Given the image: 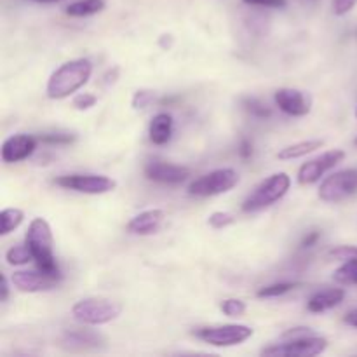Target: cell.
Wrapping results in <instances>:
<instances>
[{
	"label": "cell",
	"instance_id": "836d02e7",
	"mask_svg": "<svg viewBox=\"0 0 357 357\" xmlns=\"http://www.w3.org/2000/svg\"><path fill=\"white\" fill-rule=\"evenodd\" d=\"M239 155L243 157V159H250V157L253 155V146H251V143L248 142V139H243V142H241Z\"/></svg>",
	"mask_w": 357,
	"mask_h": 357
},
{
	"label": "cell",
	"instance_id": "d6a6232c",
	"mask_svg": "<svg viewBox=\"0 0 357 357\" xmlns=\"http://www.w3.org/2000/svg\"><path fill=\"white\" fill-rule=\"evenodd\" d=\"M248 6H258V7H271V9H282L288 6V0H243Z\"/></svg>",
	"mask_w": 357,
	"mask_h": 357
},
{
	"label": "cell",
	"instance_id": "f546056e",
	"mask_svg": "<svg viewBox=\"0 0 357 357\" xmlns=\"http://www.w3.org/2000/svg\"><path fill=\"white\" fill-rule=\"evenodd\" d=\"M328 257L333 258V260L347 261L352 260V258H357V246H338L333 248V250L328 253Z\"/></svg>",
	"mask_w": 357,
	"mask_h": 357
},
{
	"label": "cell",
	"instance_id": "ac0fdd59",
	"mask_svg": "<svg viewBox=\"0 0 357 357\" xmlns=\"http://www.w3.org/2000/svg\"><path fill=\"white\" fill-rule=\"evenodd\" d=\"M149 136L153 145H166L173 136V117L169 114H157L150 122Z\"/></svg>",
	"mask_w": 357,
	"mask_h": 357
},
{
	"label": "cell",
	"instance_id": "277c9868",
	"mask_svg": "<svg viewBox=\"0 0 357 357\" xmlns=\"http://www.w3.org/2000/svg\"><path fill=\"white\" fill-rule=\"evenodd\" d=\"M289 187H291V178L286 173H275L268 176L267 180L261 181L253 192L246 197L243 202L241 209L244 213H258L264 209L271 208L278 201H281L286 194H288Z\"/></svg>",
	"mask_w": 357,
	"mask_h": 357
},
{
	"label": "cell",
	"instance_id": "8d00e7d4",
	"mask_svg": "<svg viewBox=\"0 0 357 357\" xmlns=\"http://www.w3.org/2000/svg\"><path fill=\"white\" fill-rule=\"evenodd\" d=\"M344 321H345V324H349V326L357 328V309L351 310V312L344 317Z\"/></svg>",
	"mask_w": 357,
	"mask_h": 357
},
{
	"label": "cell",
	"instance_id": "7c38bea8",
	"mask_svg": "<svg viewBox=\"0 0 357 357\" xmlns=\"http://www.w3.org/2000/svg\"><path fill=\"white\" fill-rule=\"evenodd\" d=\"M61 279L54 278V275H49L42 271H20L13 274V284L14 288H17L23 293H40V291H49V289H54L58 286V282Z\"/></svg>",
	"mask_w": 357,
	"mask_h": 357
},
{
	"label": "cell",
	"instance_id": "484cf974",
	"mask_svg": "<svg viewBox=\"0 0 357 357\" xmlns=\"http://www.w3.org/2000/svg\"><path fill=\"white\" fill-rule=\"evenodd\" d=\"M220 309H222V312L225 314L227 317H241L246 312V303L239 298H229L223 300Z\"/></svg>",
	"mask_w": 357,
	"mask_h": 357
},
{
	"label": "cell",
	"instance_id": "603a6c76",
	"mask_svg": "<svg viewBox=\"0 0 357 357\" xmlns=\"http://www.w3.org/2000/svg\"><path fill=\"white\" fill-rule=\"evenodd\" d=\"M6 260L9 265H26L28 261L33 260V255H31L28 244H20V246L10 248L6 253Z\"/></svg>",
	"mask_w": 357,
	"mask_h": 357
},
{
	"label": "cell",
	"instance_id": "9a60e30c",
	"mask_svg": "<svg viewBox=\"0 0 357 357\" xmlns=\"http://www.w3.org/2000/svg\"><path fill=\"white\" fill-rule=\"evenodd\" d=\"M164 220H166V213L162 209H149L129 220L128 232L135 236H153L160 230Z\"/></svg>",
	"mask_w": 357,
	"mask_h": 357
},
{
	"label": "cell",
	"instance_id": "d590c367",
	"mask_svg": "<svg viewBox=\"0 0 357 357\" xmlns=\"http://www.w3.org/2000/svg\"><path fill=\"white\" fill-rule=\"evenodd\" d=\"M2 296H0V302H7L9 298V282H7V278L2 274Z\"/></svg>",
	"mask_w": 357,
	"mask_h": 357
},
{
	"label": "cell",
	"instance_id": "2e32d148",
	"mask_svg": "<svg viewBox=\"0 0 357 357\" xmlns=\"http://www.w3.org/2000/svg\"><path fill=\"white\" fill-rule=\"evenodd\" d=\"M105 338L100 333L91 330H70L65 331L61 338V344L72 351H87V349H96L103 344Z\"/></svg>",
	"mask_w": 357,
	"mask_h": 357
},
{
	"label": "cell",
	"instance_id": "ffe728a7",
	"mask_svg": "<svg viewBox=\"0 0 357 357\" xmlns=\"http://www.w3.org/2000/svg\"><path fill=\"white\" fill-rule=\"evenodd\" d=\"M105 9V0H77L66 7V14L72 17H86L101 13Z\"/></svg>",
	"mask_w": 357,
	"mask_h": 357
},
{
	"label": "cell",
	"instance_id": "7a4b0ae2",
	"mask_svg": "<svg viewBox=\"0 0 357 357\" xmlns=\"http://www.w3.org/2000/svg\"><path fill=\"white\" fill-rule=\"evenodd\" d=\"M282 344L264 349L261 356L271 357H314L328 349V340L312 333L310 328H293L282 335Z\"/></svg>",
	"mask_w": 357,
	"mask_h": 357
},
{
	"label": "cell",
	"instance_id": "f1b7e54d",
	"mask_svg": "<svg viewBox=\"0 0 357 357\" xmlns=\"http://www.w3.org/2000/svg\"><path fill=\"white\" fill-rule=\"evenodd\" d=\"M153 100H155V93H153V91L139 89V91H136L135 96H132L131 105L135 110H143V108L149 107Z\"/></svg>",
	"mask_w": 357,
	"mask_h": 357
},
{
	"label": "cell",
	"instance_id": "60d3db41",
	"mask_svg": "<svg viewBox=\"0 0 357 357\" xmlns=\"http://www.w3.org/2000/svg\"><path fill=\"white\" fill-rule=\"evenodd\" d=\"M356 117H357V110H356Z\"/></svg>",
	"mask_w": 357,
	"mask_h": 357
},
{
	"label": "cell",
	"instance_id": "cb8c5ba5",
	"mask_svg": "<svg viewBox=\"0 0 357 357\" xmlns=\"http://www.w3.org/2000/svg\"><path fill=\"white\" fill-rule=\"evenodd\" d=\"M295 282H275V284L258 289L257 296L258 298H278V296H282L291 291V289H295Z\"/></svg>",
	"mask_w": 357,
	"mask_h": 357
},
{
	"label": "cell",
	"instance_id": "3957f363",
	"mask_svg": "<svg viewBox=\"0 0 357 357\" xmlns=\"http://www.w3.org/2000/svg\"><path fill=\"white\" fill-rule=\"evenodd\" d=\"M26 244L33 255V261L38 271L61 279L58 261L54 257V239H52L51 225L44 218H33L26 232Z\"/></svg>",
	"mask_w": 357,
	"mask_h": 357
},
{
	"label": "cell",
	"instance_id": "6da1fadb",
	"mask_svg": "<svg viewBox=\"0 0 357 357\" xmlns=\"http://www.w3.org/2000/svg\"><path fill=\"white\" fill-rule=\"evenodd\" d=\"M91 73H93V63L86 58L63 63L49 77L45 94L51 100H65L89 82Z\"/></svg>",
	"mask_w": 357,
	"mask_h": 357
},
{
	"label": "cell",
	"instance_id": "5b68a950",
	"mask_svg": "<svg viewBox=\"0 0 357 357\" xmlns=\"http://www.w3.org/2000/svg\"><path fill=\"white\" fill-rule=\"evenodd\" d=\"M122 312V305L110 298L101 296H89L82 298L72 307V316L79 323L89 324V326H101L117 319Z\"/></svg>",
	"mask_w": 357,
	"mask_h": 357
},
{
	"label": "cell",
	"instance_id": "8fae6325",
	"mask_svg": "<svg viewBox=\"0 0 357 357\" xmlns=\"http://www.w3.org/2000/svg\"><path fill=\"white\" fill-rule=\"evenodd\" d=\"M274 100L279 110L291 117H303L310 114V108H312V98L303 91L291 89V87H282L275 91Z\"/></svg>",
	"mask_w": 357,
	"mask_h": 357
},
{
	"label": "cell",
	"instance_id": "e0dca14e",
	"mask_svg": "<svg viewBox=\"0 0 357 357\" xmlns=\"http://www.w3.org/2000/svg\"><path fill=\"white\" fill-rule=\"evenodd\" d=\"M345 298V289L342 288H330L323 289V291H317L316 295H312L307 302V309L312 314H321L326 312V310L335 309V307L340 305Z\"/></svg>",
	"mask_w": 357,
	"mask_h": 357
},
{
	"label": "cell",
	"instance_id": "52a82bcc",
	"mask_svg": "<svg viewBox=\"0 0 357 357\" xmlns=\"http://www.w3.org/2000/svg\"><path fill=\"white\" fill-rule=\"evenodd\" d=\"M195 337L213 347H234L253 337V330L244 324H220V326L201 328L195 331Z\"/></svg>",
	"mask_w": 357,
	"mask_h": 357
},
{
	"label": "cell",
	"instance_id": "9c48e42d",
	"mask_svg": "<svg viewBox=\"0 0 357 357\" xmlns=\"http://www.w3.org/2000/svg\"><path fill=\"white\" fill-rule=\"evenodd\" d=\"M54 183L66 190L89 195L108 194L117 187L115 180L105 176V174H63V176L56 178Z\"/></svg>",
	"mask_w": 357,
	"mask_h": 357
},
{
	"label": "cell",
	"instance_id": "83f0119b",
	"mask_svg": "<svg viewBox=\"0 0 357 357\" xmlns=\"http://www.w3.org/2000/svg\"><path fill=\"white\" fill-rule=\"evenodd\" d=\"M234 222H236L234 215L232 213H227V211H215L213 215H209V218H208L209 227H213L215 230L225 229V227L232 225Z\"/></svg>",
	"mask_w": 357,
	"mask_h": 357
},
{
	"label": "cell",
	"instance_id": "f35d334b",
	"mask_svg": "<svg viewBox=\"0 0 357 357\" xmlns=\"http://www.w3.org/2000/svg\"><path fill=\"white\" fill-rule=\"evenodd\" d=\"M31 2H37V3H54V2H61V0H31Z\"/></svg>",
	"mask_w": 357,
	"mask_h": 357
},
{
	"label": "cell",
	"instance_id": "5bb4252c",
	"mask_svg": "<svg viewBox=\"0 0 357 357\" xmlns=\"http://www.w3.org/2000/svg\"><path fill=\"white\" fill-rule=\"evenodd\" d=\"M38 138L31 135H14L2 145V160L6 164H16L28 159L37 149Z\"/></svg>",
	"mask_w": 357,
	"mask_h": 357
},
{
	"label": "cell",
	"instance_id": "e575fe53",
	"mask_svg": "<svg viewBox=\"0 0 357 357\" xmlns=\"http://www.w3.org/2000/svg\"><path fill=\"white\" fill-rule=\"evenodd\" d=\"M319 237H321V234H319V232H310L309 236L303 237V241H302V248H312L314 244H316L317 241H319Z\"/></svg>",
	"mask_w": 357,
	"mask_h": 357
},
{
	"label": "cell",
	"instance_id": "4316f807",
	"mask_svg": "<svg viewBox=\"0 0 357 357\" xmlns=\"http://www.w3.org/2000/svg\"><path fill=\"white\" fill-rule=\"evenodd\" d=\"M38 142L47 143V145H70L75 142L73 132H49V135L38 136Z\"/></svg>",
	"mask_w": 357,
	"mask_h": 357
},
{
	"label": "cell",
	"instance_id": "44dd1931",
	"mask_svg": "<svg viewBox=\"0 0 357 357\" xmlns=\"http://www.w3.org/2000/svg\"><path fill=\"white\" fill-rule=\"evenodd\" d=\"M24 213L17 208H6L0 213V236H7L23 223Z\"/></svg>",
	"mask_w": 357,
	"mask_h": 357
},
{
	"label": "cell",
	"instance_id": "d4e9b609",
	"mask_svg": "<svg viewBox=\"0 0 357 357\" xmlns=\"http://www.w3.org/2000/svg\"><path fill=\"white\" fill-rule=\"evenodd\" d=\"M243 107L246 108L251 115H255V117H258V119H267L272 115L271 108H268L267 105L261 103L258 98H244Z\"/></svg>",
	"mask_w": 357,
	"mask_h": 357
},
{
	"label": "cell",
	"instance_id": "74e56055",
	"mask_svg": "<svg viewBox=\"0 0 357 357\" xmlns=\"http://www.w3.org/2000/svg\"><path fill=\"white\" fill-rule=\"evenodd\" d=\"M160 45H162V49H169L171 45H173V37H171V35H162V37H160Z\"/></svg>",
	"mask_w": 357,
	"mask_h": 357
},
{
	"label": "cell",
	"instance_id": "ba28073f",
	"mask_svg": "<svg viewBox=\"0 0 357 357\" xmlns=\"http://www.w3.org/2000/svg\"><path fill=\"white\" fill-rule=\"evenodd\" d=\"M357 194V167L342 169L328 176L321 183L319 195L324 202H342Z\"/></svg>",
	"mask_w": 357,
	"mask_h": 357
},
{
	"label": "cell",
	"instance_id": "d6986e66",
	"mask_svg": "<svg viewBox=\"0 0 357 357\" xmlns=\"http://www.w3.org/2000/svg\"><path fill=\"white\" fill-rule=\"evenodd\" d=\"M324 145L323 139H309V142H298L293 143V145L284 146V149L279 150L278 157L281 160H293V159H300V157H305L309 153L316 152L317 149Z\"/></svg>",
	"mask_w": 357,
	"mask_h": 357
},
{
	"label": "cell",
	"instance_id": "4dcf8cb0",
	"mask_svg": "<svg viewBox=\"0 0 357 357\" xmlns=\"http://www.w3.org/2000/svg\"><path fill=\"white\" fill-rule=\"evenodd\" d=\"M96 103H98V98L94 96V94H91V93L77 94V96L73 98V101H72L73 107H75L77 110H80V112L89 110V108H93Z\"/></svg>",
	"mask_w": 357,
	"mask_h": 357
},
{
	"label": "cell",
	"instance_id": "8992f818",
	"mask_svg": "<svg viewBox=\"0 0 357 357\" xmlns=\"http://www.w3.org/2000/svg\"><path fill=\"white\" fill-rule=\"evenodd\" d=\"M237 183H239L237 171L230 169V167H223V169H216L208 174H202L201 178L192 181L190 187H188V194L195 195V197H213V195L227 194Z\"/></svg>",
	"mask_w": 357,
	"mask_h": 357
},
{
	"label": "cell",
	"instance_id": "7402d4cb",
	"mask_svg": "<svg viewBox=\"0 0 357 357\" xmlns=\"http://www.w3.org/2000/svg\"><path fill=\"white\" fill-rule=\"evenodd\" d=\"M333 281L342 286H354L357 284V258L344 261L340 267L335 271Z\"/></svg>",
	"mask_w": 357,
	"mask_h": 357
},
{
	"label": "cell",
	"instance_id": "ab89813d",
	"mask_svg": "<svg viewBox=\"0 0 357 357\" xmlns=\"http://www.w3.org/2000/svg\"><path fill=\"white\" fill-rule=\"evenodd\" d=\"M356 145H357V138H356Z\"/></svg>",
	"mask_w": 357,
	"mask_h": 357
},
{
	"label": "cell",
	"instance_id": "4fadbf2b",
	"mask_svg": "<svg viewBox=\"0 0 357 357\" xmlns=\"http://www.w3.org/2000/svg\"><path fill=\"white\" fill-rule=\"evenodd\" d=\"M143 171H145V176L149 178V180L167 185L183 183V181L190 176V169H188V167L162 162V160H150Z\"/></svg>",
	"mask_w": 357,
	"mask_h": 357
},
{
	"label": "cell",
	"instance_id": "1f68e13d",
	"mask_svg": "<svg viewBox=\"0 0 357 357\" xmlns=\"http://www.w3.org/2000/svg\"><path fill=\"white\" fill-rule=\"evenodd\" d=\"M357 6V0H333V13L337 16H345Z\"/></svg>",
	"mask_w": 357,
	"mask_h": 357
},
{
	"label": "cell",
	"instance_id": "30bf717a",
	"mask_svg": "<svg viewBox=\"0 0 357 357\" xmlns=\"http://www.w3.org/2000/svg\"><path fill=\"white\" fill-rule=\"evenodd\" d=\"M345 159L344 150H328L323 155L316 157V159L309 160V162L303 164L298 169V183L300 185H312L316 181H319L324 174L330 169H333L335 166L342 162Z\"/></svg>",
	"mask_w": 357,
	"mask_h": 357
}]
</instances>
